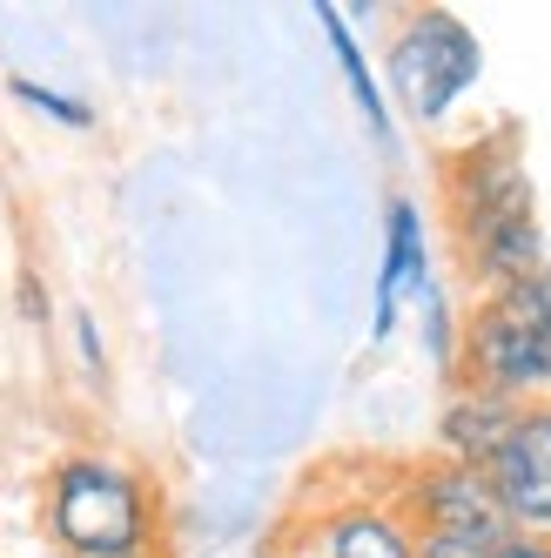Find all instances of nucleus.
I'll use <instances>...</instances> for the list:
<instances>
[{"label": "nucleus", "instance_id": "nucleus-1", "mask_svg": "<svg viewBox=\"0 0 551 558\" xmlns=\"http://www.w3.org/2000/svg\"><path fill=\"white\" fill-rule=\"evenodd\" d=\"M438 195H444L457 269H464V283L478 296L551 269L544 222H538V189H531V162H525V135L511 122L457 142L438 162Z\"/></svg>", "mask_w": 551, "mask_h": 558}, {"label": "nucleus", "instance_id": "nucleus-2", "mask_svg": "<svg viewBox=\"0 0 551 558\" xmlns=\"http://www.w3.org/2000/svg\"><path fill=\"white\" fill-rule=\"evenodd\" d=\"M41 525L54 558H122L162 545V492L114 451H68L41 485Z\"/></svg>", "mask_w": 551, "mask_h": 558}, {"label": "nucleus", "instance_id": "nucleus-3", "mask_svg": "<svg viewBox=\"0 0 551 558\" xmlns=\"http://www.w3.org/2000/svg\"><path fill=\"white\" fill-rule=\"evenodd\" d=\"M478 384L504 404H538L551 397V269L470 296L457 316V377Z\"/></svg>", "mask_w": 551, "mask_h": 558}, {"label": "nucleus", "instance_id": "nucleus-4", "mask_svg": "<svg viewBox=\"0 0 551 558\" xmlns=\"http://www.w3.org/2000/svg\"><path fill=\"white\" fill-rule=\"evenodd\" d=\"M383 101L411 129H444L457 101L485 82V41L451 8H411L383 41Z\"/></svg>", "mask_w": 551, "mask_h": 558}, {"label": "nucleus", "instance_id": "nucleus-5", "mask_svg": "<svg viewBox=\"0 0 551 558\" xmlns=\"http://www.w3.org/2000/svg\"><path fill=\"white\" fill-rule=\"evenodd\" d=\"M390 505L404 511V525L417 538H464V545H485V551L511 538V518L491 492V477L478 464H451L438 451L397 471Z\"/></svg>", "mask_w": 551, "mask_h": 558}, {"label": "nucleus", "instance_id": "nucleus-6", "mask_svg": "<svg viewBox=\"0 0 551 558\" xmlns=\"http://www.w3.org/2000/svg\"><path fill=\"white\" fill-rule=\"evenodd\" d=\"M485 477L511 518V532L551 538V397L518 404L511 430L498 437V451L485 458Z\"/></svg>", "mask_w": 551, "mask_h": 558}, {"label": "nucleus", "instance_id": "nucleus-7", "mask_svg": "<svg viewBox=\"0 0 551 558\" xmlns=\"http://www.w3.org/2000/svg\"><path fill=\"white\" fill-rule=\"evenodd\" d=\"M283 551L290 558H417V532L390 505V492H350L309 511Z\"/></svg>", "mask_w": 551, "mask_h": 558}, {"label": "nucleus", "instance_id": "nucleus-8", "mask_svg": "<svg viewBox=\"0 0 551 558\" xmlns=\"http://www.w3.org/2000/svg\"><path fill=\"white\" fill-rule=\"evenodd\" d=\"M438 283V256H430V222L417 195H390L383 203V263H377V310H370V343L397 337L411 303Z\"/></svg>", "mask_w": 551, "mask_h": 558}, {"label": "nucleus", "instance_id": "nucleus-9", "mask_svg": "<svg viewBox=\"0 0 551 558\" xmlns=\"http://www.w3.org/2000/svg\"><path fill=\"white\" fill-rule=\"evenodd\" d=\"M511 417H518V404H504V397H491L478 384H451L444 404H438V458L485 471V458L498 451V437L511 430Z\"/></svg>", "mask_w": 551, "mask_h": 558}, {"label": "nucleus", "instance_id": "nucleus-10", "mask_svg": "<svg viewBox=\"0 0 551 558\" xmlns=\"http://www.w3.org/2000/svg\"><path fill=\"white\" fill-rule=\"evenodd\" d=\"M317 27H323V41H330V54H336V74H343V88L357 95V114H364L370 142H377V148H397V114H390V101H383V82H377V68H370L364 41L350 34V21H343V8H336V0H317Z\"/></svg>", "mask_w": 551, "mask_h": 558}, {"label": "nucleus", "instance_id": "nucleus-11", "mask_svg": "<svg viewBox=\"0 0 551 558\" xmlns=\"http://www.w3.org/2000/svg\"><path fill=\"white\" fill-rule=\"evenodd\" d=\"M411 316H417V343H424V356H430V364H438V377L451 384V377H457V310H451L444 276L411 303Z\"/></svg>", "mask_w": 551, "mask_h": 558}, {"label": "nucleus", "instance_id": "nucleus-12", "mask_svg": "<svg viewBox=\"0 0 551 558\" xmlns=\"http://www.w3.org/2000/svg\"><path fill=\"white\" fill-rule=\"evenodd\" d=\"M8 88H14V101H21V108H34V114H48L54 129H82V135L95 129V108H88L82 95H68V88H54V82H34V74H14Z\"/></svg>", "mask_w": 551, "mask_h": 558}, {"label": "nucleus", "instance_id": "nucleus-13", "mask_svg": "<svg viewBox=\"0 0 551 558\" xmlns=\"http://www.w3.org/2000/svg\"><path fill=\"white\" fill-rule=\"evenodd\" d=\"M68 337H74V356L88 364V377H108V343H101V316L88 303L68 310Z\"/></svg>", "mask_w": 551, "mask_h": 558}, {"label": "nucleus", "instance_id": "nucleus-14", "mask_svg": "<svg viewBox=\"0 0 551 558\" xmlns=\"http://www.w3.org/2000/svg\"><path fill=\"white\" fill-rule=\"evenodd\" d=\"M14 303H21V316H27L34 330L48 324V290H41V276H34V269H21V283H14Z\"/></svg>", "mask_w": 551, "mask_h": 558}, {"label": "nucleus", "instance_id": "nucleus-15", "mask_svg": "<svg viewBox=\"0 0 551 558\" xmlns=\"http://www.w3.org/2000/svg\"><path fill=\"white\" fill-rule=\"evenodd\" d=\"M417 558H491V551L464 538H417Z\"/></svg>", "mask_w": 551, "mask_h": 558}, {"label": "nucleus", "instance_id": "nucleus-16", "mask_svg": "<svg viewBox=\"0 0 551 558\" xmlns=\"http://www.w3.org/2000/svg\"><path fill=\"white\" fill-rule=\"evenodd\" d=\"M491 558H551V538H531V532H511L504 545H491Z\"/></svg>", "mask_w": 551, "mask_h": 558}, {"label": "nucleus", "instance_id": "nucleus-17", "mask_svg": "<svg viewBox=\"0 0 551 558\" xmlns=\"http://www.w3.org/2000/svg\"><path fill=\"white\" fill-rule=\"evenodd\" d=\"M122 558H169L162 545H142V551H122Z\"/></svg>", "mask_w": 551, "mask_h": 558}, {"label": "nucleus", "instance_id": "nucleus-18", "mask_svg": "<svg viewBox=\"0 0 551 558\" xmlns=\"http://www.w3.org/2000/svg\"><path fill=\"white\" fill-rule=\"evenodd\" d=\"M262 558H290V551H283V545H276V551H262Z\"/></svg>", "mask_w": 551, "mask_h": 558}]
</instances>
